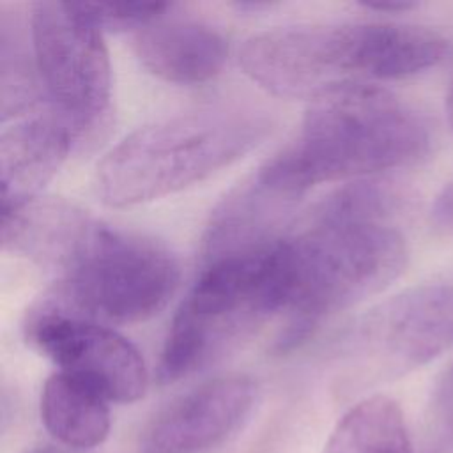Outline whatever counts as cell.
I'll return each mask as SVG.
<instances>
[{
    "mask_svg": "<svg viewBox=\"0 0 453 453\" xmlns=\"http://www.w3.org/2000/svg\"><path fill=\"white\" fill-rule=\"evenodd\" d=\"M453 345V269L366 311L342 336L343 359L365 379L405 375Z\"/></svg>",
    "mask_w": 453,
    "mask_h": 453,
    "instance_id": "cell-7",
    "label": "cell"
},
{
    "mask_svg": "<svg viewBox=\"0 0 453 453\" xmlns=\"http://www.w3.org/2000/svg\"><path fill=\"white\" fill-rule=\"evenodd\" d=\"M430 419L437 439L453 442V363L435 384L430 402Z\"/></svg>",
    "mask_w": 453,
    "mask_h": 453,
    "instance_id": "cell-18",
    "label": "cell"
},
{
    "mask_svg": "<svg viewBox=\"0 0 453 453\" xmlns=\"http://www.w3.org/2000/svg\"><path fill=\"white\" fill-rule=\"evenodd\" d=\"M287 324L280 350L303 343L317 326L395 281L407 264V244L388 221L313 216L301 234L281 241Z\"/></svg>",
    "mask_w": 453,
    "mask_h": 453,
    "instance_id": "cell-2",
    "label": "cell"
},
{
    "mask_svg": "<svg viewBox=\"0 0 453 453\" xmlns=\"http://www.w3.org/2000/svg\"><path fill=\"white\" fill-rule=\"evenodd\" d=\"M140 62L157 78L177 85H198L223 69L225 37L209 25L188 19H156L136 32Z\"/></svg>",
    "mask_w": 453,
    "mask_h": 453,
    "instance_id": "cell-12",
    "label": "cell"
},
{
    "mask_svg": "<svg viewBox=\"0 0 453 453\" xmlns=\"http://www.w3.org/2000/svg\"><path fill=\"white\" fill-rule=\"evenodd\" d=\"M35 73L51 111L69 127L74 143L104 129L111 101V65L103 32L67 2L30 7Z\"/></svg>",
    "mask_w": 453,
    "mask_h": 453,
    "instance_id": "cell-6",
    "label": "cell"
},
{
    "mask_svg": "<svg viewBox=\"0 0 453 453\" xmlns=\"http://www.w3.org/2000/svg\"><path fill=\"white\" fill-rule=\"evenodd\" d=\"M27 336L60 372L99 391L108 402L129 403L143 396L149 382L140 350L117 331L55 308H41Z\"/></svg>",
    "mask_w": 453,
    "mask_h": 453,
    "instance_id": "cell-9",
    "label": "cell"
},
{
    "mask_svg": "<svg viewBox=\"0 0 453 453\" xmlns=\"http://www.w3.org/2000/svg\"><path fill=\"white\" fill-rule=\"evenodd\" d=\"M0 85H2V122L18 119L32 110L37 101L39 78L32 73L28 53L16 30H11L5 18H2L0 34Z\"/></svg>",
    "mask_w": 453,
    "mask_h": 453,
    "instance_id": "cell-16",
    "label": "cell"
},
{
    "mask_svg": "<svg viewBox=\"0 0 453 453\" xmlns=\"http://www.w3.org/2000/svg\"><path fill=\"white\" fill-rule=\"evenodd\" d=\"M257 384L246 375L203 382L165 407L143 430L140 453H202L223 442L250 416Z\"/></svg>",
    "mask_w": 453,
    "mask_h": 453,
    "instance_id": "cell-10",
    "label": "cell"
},
{
    "mask_svg": "<svg viewBox=\"0 0 453 453\" xmlns=\"http://www.w3.org/2000/svg\"><path fill=\"white\" fill-rule=\"evenodd\" d=\"M425 119L391 92L356 83L311 103L297 136L257 175L301 200L320 182L359 179L426 154Z\"/></svg>",
    "mask_w": 453,
    "mask_h": 453,
    "instance_id": "cell-1",
    "label": "cell"
},
{
    "mask_svg": "<svg viewBox=\"0 0 453 453\" xmlns=\"http://www.w3.org/2000/svg\"><path fill=\"white\" fill-rule=\"evenodd\" d=\"M322 453H412L400 405L382 395L357 402L336 423Z\"/></svg>",
    "mask_w": 453,
    "mask_h": 453,
    "instance_id": "cell-15",
    "label": "cell"
},
{
    "mask_svg": "<svg viewBox=\"0 0 453 453\" xmlns=\"http://www.w3.org/2000/svg\"><path fill=\"white\" fill-rule=\"evenodd\" d=\"M430 223L437 234L453 237V179L448 180L434 198Z\"/></svg>",
    "mask_w": 453,
    "mask_h": 453,
    "instance_id": "cell-19",
    "label": "cell"
},
{
    "mask_svg": "<svg viewBox=\"0 0 453 453\" xmlns=\"http://www.w3.org/2000/svg\"><path fill=\"white\" fill-rule=\"evenodd\" d=\"M69 127L50 110L23 115L0 136L2 211L37 198L74 147Z\"/></svg>",
    "mask_w": 453,
    "mask_h": 453,
    "instance_id": "cell-11",
    "label": "cell"
},
{
    "mask_svg": "<svg viewBox=\"0 0 453 453\" xmlns=\"http://www.w3.org/2000/svg\"><path fill=\"white\" fill-rule=\"evenodd\" d=\"M269 129L265 117L244 110H200L147 124L101 159L96 193L110 207L179 193L241 159Z\"/></svg>",
    "mask_w": 453,
    "mask_h": 453,
    "instance_id": "cell-3",
    "label": "cell"
},
{
    "mask_svg": "<svg viewBox=\"0 0 453 453\" xmlns=\"http://www.w3.org/2000/svg\"><path fill=\"white\" fill-rule=\"evenodd\" d=\"M28 453H62V451H58L55 448H50V446H44V448H35V449H32Z\"/></svg>",
    "mask_w": 453,
    "mask_h": 453,
    "instance_id": "cell-22",
    "label": "cell"
},
{
    "mask_svg": "<svg viewBox=\"0 0 453 453\" xmlns=\"http://www.w3.org/2000/svg\"><path fill=\"white\" fill-rule=\"evenodd\" d=\"M283 313L281 237L207 260L172 320L157 379L170 384L195 373Z\"/></svg>",
    "mask_w": 453,
    "mask_h": 453,
    "instance_id": "cell-4",
    "label": "cell"
},
{
    "mask_svg": "<svg viewBox=\"0 0 453 453\" xmlns=\"http://www.w3.org/2000/svg\"><path fill=\"white\" fill-rule=\"evenodd\" d=\"M239 64L267 92L311 103L365 83L356 23L296 25L255 34L242 44Z\"/></svg>",
    "mask_w": 453,
    "mask_h": 453,
    "instance_id": "cell-8",
    "label": "cell"
},
{
    "mask_svg": "<svg viewBox=\"0 0 453 453\" xmlns=\"http://www.w3.org/2000/svg\"><path fill=\"white\" fill-rule=\"evenodd\" d=\"M446 111H448L449 126H451V129H453V74H451L449 87H448V94H446Z\"/></svg>",
    "mask_w": 453,
    "mask_h": 453,
    "instance_id": "cell-21",
    "label": "cell"
},
{
    "mask_svg": "<svg viewBox=\"0 0 453 453\" xmlns=\"http://www.w3.org/2000/svg\"><path fill=\"white\" fill-rule=\"evenodd\" d=\"M108 400L80 379L57 372L44 382L41 393V419L46 430L62 444L90 449L104 442L111 416Z\"/></svg>",
    "mask_w": 453,
    "mask_h": 453,
    "instance_id": "cell-14",
    "label": "cell"
},
{
    "mask_svg": "<svg viewBox=\"0 0 453 453\" xmlns=\"http://www.w3.org/2000/svg\"><path fill=\"white\" fill-rule=\"evenodd\" d=\"M80 12L101 32H122L142 30L152 21L163 18L172 7L163 2H74Z\"/></svg>",
    "mask_w": 453,
    "mask_h": 453,
    "instance_id": "cell-17",
    "label": "cell"
},
{
    "mask_svg": "<svg viewBox=\"0 0 453 453\" xmlns=\"http://www.w3.org/2000/svg\"><path fill=\"white\" fill-rule=\"evenodd\" d=\"M363 7L377 12H407L418 7V2L412 0H366L361 2Z\"/></svg>",
    "mask_w": 453,
    "mask_h": 453,
    "instance_id": "cell-20",
    "label": "cell"
},
{
    "mask_svg": "<svg viewBox=\"0 0 453 453\" xmlns=\"http://www.w3.org/2000/svg\"><path fill=\"white\" fill-rule=\"evenodd\" d=\"M57 274V292L44 306L117 324L154 317L179 285V264L166 248L97 219Z\"/></svg>",
    "mask_w": 453,
    "mask_h": 453,
    "instance_id": "cell-5",
    "label": "cell"
},
{
    "mask_svg": "<svg viewBox=\"0 0 453 453\" xmlns=\"http://www.w3.org/2000/svg\"><path fill=\"white\" fill-rule=\"evenodd\" d=\"M297 198L273 188L257 173L234 189L211 214L203 235L205 260L262 248L278 241V228Z\"/></svg>",
    "mask_w": 453,
    "mask_h": 453,
    "instance_id": "cell-13",
    "label": "cell"
}]
</instances>
